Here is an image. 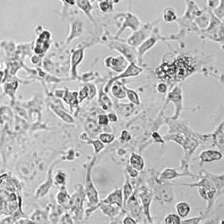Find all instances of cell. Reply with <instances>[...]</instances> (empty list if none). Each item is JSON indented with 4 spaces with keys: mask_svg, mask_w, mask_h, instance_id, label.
Here are the masks:
<instances>
[{
    "mask_svg": "<svg viewBox=\"0 0 224 224\" xmlns=\"http://www.w3.org/2000/svg\"><path fill=\"white\" fill-rule=\"evenodd\" d=\"M223 123H222L221 125L219 126V128L217 129V132L215 133V141L217 142V145L223 150Z\"/></svg>",
    "mask_w": 224,
    "mask_h": 224,
    "instance_id": "cell-28",
    "label": "cell"
},
{
    "mask_svg": "<svg viewBox=\"0 0 224 224\" xmlns=\"http://www.w3.org/2000/svg\"><path fill=\"white\" fill-rule=\"evenodd\" d=\"M88 95H89V89H88V86L85 85L78 92V102L79 103L83 102L86 98H88Z\"/></svg>",
    "mask_w": 224,
    "mask_h": 224,
    "instance_id": "cell-31",
    "label": "cell"
},
{
    "mask_svg": "<svg viewBox=\"0 0 224 224\" xmlns=\"http://www.w3.org/2000/svg\"><path fill=\"white\" fill-rule=\"evenodd\" d=\"M163 18L166 22H173L177 18V15H176L175 11L173 9H172V8H166L164 11Z\"/></svg>",
    "mask_w": 224,
    "mask_h": 224,
    "instance_id": "cell-25",
    "label": "cell"
},
{
    "mask_svg": "<svg viewBox=\"0 0 224 224\" xmlns=\"http://www.w3.org/2000/svg\"><path fill=\"white\" fill-rule=\"evenodd\" d=\"M126 172H127V175L132 177V178H137L138 176V171L136 170L135 168H133L130 165L126 166Z\"/></svg>",
    "mask_w": 224,
    "mask_h": 224,
    "instance_id": "cell-32",
    "label": "cell"
},
{
    "mask_svg": "<svg viewBox=\"0 0 224 224\" xmlns=\"http://www.w3.org/2000/svg\"><path fill=\"white\" fill-rule=\"evenodd\" d=\"M177 214L180 218H186L191 212V207L190 205L186 201H180L175 206Z\"/></svg>",
    "mask_w": 224,
    "mask_h": 224,
    "instance_id": "cell-14",
    "label": "cell"
},
{
    "mask_svg": "<svg viewBox=\"0 0 224 224\" xmlns=\"http://www.w3.org/2000/svg\"><path fill=\"white\" fill-rule=\"evenodd\" d=\"M152 138H153V140H154V142L155 143H158V144H164V140H163V138H162V137L160 136V134L158 133V132H153L152 134Z\"/></svg>",
    "mask_w": 224,
    "mask_h": 224,
    "instance_id": "cell-37",
    "label": "cell"
},
{
    "mask_svg": "<svg viewBox=\"0 0 224 224\" xmlns=\"http://www.w3.org/2000/svg\"><path fill=\"white\" fill-rule=\"evenodd\" d=\"M98 208L105 215L109 217H115L120 213L121 208L116 204H109V203H103L101 202L98 205Z\"/></svg>",
    "mask_w": 224,
    "mask_h": 224,
    "instance_id": "cell-9",
    "label": "cell"
},
{
    "mask_svg": "<svg viewBox=\"0 0 224 224\" xmlns=\"http://www.w3.org/2000/svg\"><path fill=\"white\" fill-rule=\"evenodd\" d=\"M64 95H62L63 100L65 103L70 106H76L78 104V92L77 91H69L67 89H66V91L63 93Z\"/></svg>",
    "mask_w": 224,
    "mask_h": 224,
    "instance_id": "cell-13",
    "label": "cell"
},
{
    "mask_svg": "<svg viewBox=\"0 0 224 224\" xmlns=\"http://www.w3.org/2000/svg\"><path fill=\"white\" fill-rule=\"evenodd\" d=\"M166 101L169 100V102H172L175 104V114L173 118H177L180 115V111L182 108V94L181 89L179 87L174 88V89L169 93V95L166 97Z\"/></svg>",
    "mask_w": 224,
    "mask_h": 224,
    "instance_id": "cell-4",
    "label": "cell"
},
{
    "mask_svg": "<svg viewBox=\"0 0 224 224\" xmlns=\"http://www.w3.org/2000/svg\"><path fill=\"white\" fill-rule=\"evenodd\" d=\"M185 176L182 173H179L178 172L172 168H166L160 174V179L161 180H172L176 179L178 177Z\"/></svg>",
    "mask_w": 224,
    "mask_h": 224,
    "instance_id": "cell-17",
    "label": "cell"
},
{
    "mask_svg": "<svg viewBox=\"0 0 224 224\" xmlns=\"http://www.w3.org/2000/svg\"><path fill=\"white\" fill-rule=\"evenodd\" d=\"M78 4H79L80 8L86 13V15L89 16L92 19V21H94L92 17L90 16V11L92 10V6L89 4V0H79L78 1Z\"/></svg>",
    "mask_w": 224,
    "mask_h": 224,
    "instance_id": "cell-24",
    "label": "cell"
},
{
    "mask_svg": "<svg viewBox=\"0 0 224 224\" xmlns=\"http://www.w3.org/2000/svg\"><path fill=\"white\" fill-rule=\"evenodd\" d=\"M122 192H123V204H124L127 201V200L130 198V196H132V186L129 181V178L127 174H125V180H124V184L122 187Z\"/></svg>",
    "mask_w": 224,
    "mask_h": 224,
    "instance_id": "cell-18",
    "label": "cell"
},
{
    "mask_svg": "<svg viewBox=\"0 0 224 224\" xmlns=\"http://www.w3.org/2000/svg\"><path fill=\"white\" fill-rule=\"evenodd\" d=\"M101 202L103 203H109V204H116L120 208L123 205V192L122 187L115 189L113 192L109 193L108 196L103 199Z\"/></svg>",
    "mask_w": 224,
    "mask_h": 224,
    "instance_id": "cell-6",
    "label": "cell"
},
{
    "mask_svg": "<svg viewBox=\"0 0 224 224\" xmlns=\"http://www.w3.org/2000/svg\"><path fill=\"white\" fill-rule=\"evenodd\" d=\"M54 113L57 114L58 117H60L63 121H65V122L68 123H75L74 118H73L70 115H68L67 112L63 111V110L61 109H57V108L54 109Z\"/></svg>",
    "mask_w": 224,
    "mask_h": 224,
    "instance_id": "cell-26",
    "label": "cell"
},
{
    "mask_svg": "<svg viewBox=\"0 0 224 224\" xmlns=\"http://www.w3.org/2000/svg\"><path fill=\"white\" fill-rule=\"evenodd\" d=\"M110 92L112 95L117 99H124L126 97L125 93V86L121 81H114L110 86Z\"/></svg>",
    "mask_w": 224,
    "mask_h": 224,
    "instance_id": "cell-10",
    "label": "cell"
},
{
    "mask_svg": "<svg viewBox=\"0 0 224 224\" xmlns=\"http://www.w3.org/2000/svg\"><path fill=\"white\" fill-rule=\"evenodd\" d=\"M107 117H108V119H109V122H111V123H116V122H118V118L117 114L114 113V112L109 113V114L107 115Z\"/></svg>",
    "mask_w": 224,
    "mask_h": 224,
    "instance_id": "cell-40",
    "label": "cell"
},
{
    "mask_svg": "<svg viewBox=\"0 0 224 224\" xmlns=\"http://www.w3.org/2000/svg\"><path fill=\"white\" fill-rule=\"evenodd\" d=\"M99 8L102 13H109L113 10V4L110 1H102L100 2Z\"/></svg>",
    "mask_w": 224,
    "mask_h": 224,
    "instance_id": "cell-30",
    "label": "cell"
},
{
    "mask_svg": "<svg viewBox=\"0 0 224 224\" xmlns=\"http://www.w3.org/2000/svg\"><path fill=\"white\" fill-rule=\"evenodd\" d=\"M94 160L89 165V166L88 167V170H87L86 180H85V194L89 199V202L91 203V205H96L98 203V200H99L98 193L96 191L95 186L93 184L92 179H91V171H92L93 165H94Z\"/></svg>",
    "mask_w": 224,
    "mask_h": 224,
    "instance_id": "cell-1",
    "label": "cell"
},
{
    "mask_svg": "<svg viewBox=\"0 0 224 224\" xmlns=\"http://www.w3.org/2000/svg\"><path fill=\"white\" fill-rule=\"evenodd\" d=\"M0 67H1V64H0Z\"/></svg>",
    "mask_w": 224,
    "mask_h": 224,
    "instance_id": "cell-44",
    "label": "cell"
},
{
    "mask_svg": "<svg viewBox=\"0 0 224 224\" xmlns=\"http://www.w3.org/2000/svg\"><path fill=\"white\" fill-rule=\"evenodd\" d=\"M57 201L59 204H61L62 206L67 204L69 201V195L67 192L65 186H61V190L59 191V193L57 194Z\"/></svg>",
    "mask_w": 224,
    "mask_h": 224,
    "instance_id": "cell-20",
    "label": "cell"
},
{
    "mask_svg": "<svg viewBox=\"0 0 224 224\" xmlns=\"http://www.w3.org/2000/svg\"><path fill=\"white\" fill-rule=\"evenodd\" d=\"M143 72V69L141 67H138L134 62H132L130 64V66H127V67L125 68L124 72L121 75H119L118 76H115L113 78L109 81V82L107 83V85L104 88V92L107 93L109 92L110 86L112 85V83L116 81H118L119 79H123V78H129V77H134V76H138V75H140Z\"/></svg>",
    "mask_w": 224,
    "mask_h": 224,
    "instance_id": "cell-2",
    "label": "cell"
},
{
    "mask_svg": "<svg viewBox=\"0 0 224 224\" xmlns=\"http://www.w3.org/2000/svg\"><path fill=\"white\" fill-rule=\"evenodd\" d=\"M120 138L123 140V141H130L131 138H132V136L130 134V132L126 130L123 131L121 132V135H120Z\"/></svg>",
    "mask_w": 224,
    "mask_h": 224,
    "instance_id": "cell-38",
    "label": "cell"
},
{
    "mask_svg": "<svg viewBox=\"0 0 224 224\" xmlns=\"http://www.w3.org/2000/svg\"><path fill=\"white\" fill-rule=\"evenodd\" d=\"M104 65L114 72L122 73L128 66V61L123 55H119L118 57L108 56L104 59Z\"/></svg>",
    "mask_w": 224,
    "mask_h": 224,
    "instance_id": "cell-3",
    "label": "cell"
},
{
    "mask_svg": "<svg viewBox=\"0 0 224 224\" xmlns=\"http://www.w3.org/2000/svg\"><path fill=\"white\" fill-rule=\"evenodd\" d=\"M99 103L101 107L104 109V110H109L112 108V102L109 99V97L106 95V93L101 89L99 91Z\"/></svg>",
    "mask_w": 224,
    "mask_h": 224,
    "instance_id": "cell-15",
    "label": "cell"
},
{
    "mask_svg": "<svg viewBox=\"0 0 224 224\" xmlns=\"http://www.w3.org/2000/svg\"><path fill=\"white\" fill-rule=\"evenodd\" d=\"M115 135L111 133H101L99 135V140L103 142L104 145L111 144L115 140Z\"/></svg>",
    "mask_w": 224,
    "mask_h": 224,
    "instance_id": "cell-29",
    "label": "cell"
},
{
    "mask_svg": "<svg viewBox=\"0 0 224 224\" xmlns=\"http://www.w3.org/2000/svg\"><path fill=\"white\" fill-rule=\"evenodd\" d=\"M202 217L199 216V217H193L190 219H186V220H181L182 223H191V224H198L201 222Z\"/></svg>",
    "mask_w": 224,
    "mask_h": 224,
    "instance_id": "cell-34",
    "label": "cell"
},
{
    "mask_svg": "<svg viewBox=\"0 0 224 224\" xmlns=\"http://www.w3.org/2000/svg\"><path fill=\"white\" fill-rule=\"evenodd\" d=\"M129 165L138 172L142 171L145 168V160L141 155L133 152L129 158Z\"/></svg>",
    "mask_w": 224,
    "mask_h": 224,
    "instance_id": "cell-11",
    "label": "cell"
},
{
    "mask_svg": "<svg viewBox=\"0 0 224 224\" xmlns=\"http://www.w3.org/2000/svg\"><path fill=\"white\" fill-rule=\"evenodd\" d=\"M126 22L123 25V27L121 28V30L119 31L118 33H117V35H118L120 34L126 27H132V29L133 31H136V30H138V20L135 18V17H133L132 15H128V18H126V20H125Z\"/></svg>",
    "mask_w": 224,
    "mask_h": 224,
    "instance_id": "cell-16",
    "label": "cell"
},
{
    "mask_svg": "<svg viewBox=\"0 0 224 224\" xmlns=\"http://www.w3.org/2000/svg\"><path fill=\"white\" fill-rule=\"evenodd\" d=\"M125 93H126V96L130 100V102H132V103L135 105H140V98L138 96V94L135 90L125 87Z\"/></svg>",
    "mask_w": 224,
    "mask_h": 224,
    "instance_id": "cell-21",
    "label": "cell"
},
{
    "mask_svg": "<svg viewBox=\"0 0 224 224\" xmlns=\"http://www.w3.org/2000/svg\"><path fill=\"white\" fill-rule=\"evenodd\" d=\"M98 123L102 126L108 125L109 124V119L105 114H100L98 116Z\"/></svg>",
    "mask_w": 224,
    "mask_h": 224,
    "instance_id": "cell-35",
    "label": "cell"
},
{
    "mask_svg": "<svg viewBox=\"0 0 224 224\" xmlns=\"http://www.w3.org/2000/svg\"><path fill=\"white\" fill-rule=\"evenodd\" d=\"M100 2H102V1H110V2H112V0H99Z\"/></svg>",
    "mask_w": 224,
    "mask_h": 224,
    "instance_id": "cell-43",
    "label": "cell"
},
{
    "mask_svg": "<svg viewBox=\"0 0 224 224\" xmlns=\"http://www.w3.org/2000/svg\"><path fill=\"white\" fill-rule=\"evenodd\" d=\"M156 89H157V91H158V93H160V94H165V93L167 92L168 87H167V85H166V83L160 82V83H158V85H157Z\"/></svg>",
    "mask_w": 224,
    "mask_h": 224,
    "instance_id": "cell-36",
    "label": "cell"
},
{
    "mask_svg": "<svg viewBox=\"0 0 224 224\" xmlns=\"http://www.w3.org/2000/svg\"><path fill=\"white\" fill-rule=\"evenodd\" d=\"M54 182L60 186H66L67 173L63 170H58L54 174Z\"/></svg>",
    "mask_w": 224,
    "mask_h": 224,
    "instance_id": "cell-22",
    "label": "cell"
},
{
    "mask_svg": "<svg viewBox=\"0 0 224 224\" xmlns=\"http://www.w3.org/2000/svg\"><path fill=\"white\" fill-rule=\"evenodd\" d=\"M115 48H118V49H116V50H118L121 53L123 54V57L127 60V61H130L132 62H134L135 61V59H136V54L133 53L132 51V49L130 47H127L126 46L124 45H121L120 47H116Z\"/></svg>",
    "mask_w": 224,
    "mask_h": 224,
    "instance_id": "cell-19",
    "label": "cell"
},
{
    "mask_svg": "<svg viewBox=\"0 0 224 224\" xmlns=\"http://www.w3.org/2000/svg\"><path fill=\"white\" fill-rule=\"evenodd\" d=\"M51 35H50V33L47 32V31H45L43 32L41 34H40V38L37 40V43H36V47H35V52L37 53H44L49 47L50 44H49V39H50Z\"/></svg>",
    "mask_w": 224,
    "mask_h": 224,
    "instance_id": "cell-7",
    "label": "cell"
},
{
    "mask_svg": "<svg viewBox=\"0 0 224 224\" xmlns=\"http://www.w3.org/2000/svg\"><path fill=\"white\" fill-rule=\"evenodd\" d=\"M223 158V152L217 150H205L199 155V158L202 163H210L221 160Z\"/></svg>",
    "mask_w": 224,
    "mask_h": 224,
    "instance_id": "cell-5",
    "label": "cell"
},
{
    "mask_svg": "<svg viewBox=\"0 0 224 224\" xmlns=\"http://www.w3.org/2000/svg\"><path fill=\"white\" fill-rule=\"evenodd\" d=\"M3 78H4V72H3V71H0V83L2 82Z\"/></svg>",
    "mask_w": 224,
    "mask_h": 224,
    "instance_id": "cell-42",
    "label": "cell"
},
{
    "mask_svg": "<svg viewBox=\"0 0 224 224\" xmlns=\"http://www.w3.org/2000/svg\"><path fill=\"white\" fill-rule=\"evenodd\" d=\"M84 57V51L83 49H79L73 53L71 58V75L72 77L76 78L77 75V67L79 64L81 62Z\"/></svg>",
    "mask_w": 224,
    "mask_h": 224,
    "instance_id": "cell-8",
    "label": "cell"
},
{
    "mask_svg": "<svg viewBox=\"0 0 224 224\" xmlns=\"http://www.w3.org/2000/svg\"><path fill=\"white\" fill-rule=\"evenodd\" d=\"M64 1L66 2L67 4H69V5H74L76 3V0H64Z\"/></svg>",
    "mask_w": 224,
    "mask_h": 224,
    "instance_id": "cell-41",
    "label": "cell"
},
{
    "mask_svg": "<svg viewBox=\"0 0 224 224\" xmlns=\"http://www.w3.org/2000/svg\"><path fill=\"white\" fill-rule=\"evenodd\" d=\"M139 197L141 199V201L143 203V207H144V210H145V214L147 216V218L149 219V222L152 223L151 220V215H150V206H151V201H152V194L150 193H148L147 191H144L139 194Z\"/></svg>",
    "mask_w": 224,
    "mask_h": 224,
    "instance_id": "cell-12",
    "label": "cell"
},
{
    "mask_svg": "<svg viewBox=\"0 0 224 224\" xmlns=\"http://www.w3.org/2000/svg\"><path fill=\"white\" fill-rule=\"evenodd\" d=\"M164 223L166 224H180L181 223V218L177 214H168L165 217Z\"/></svg>",
    "mask_w": 224,
    "mask_h": 224,
    "instance_id": "cell-27",
    "label": "cell"
},
{
    "mask_svg": "<svg viewBox=\"0 0 224 224\" xmlns=\"http://www.w3.org/2000/svg\"><path fill=\"white\" fill-rule=\"evenodd\" d=\"M84 140L87 141L89 144L93 145L94 151H95V154H98L102 150L104 149V144L103 142H101L100 140H98V139L92 140V139H89V138H84Z\"/></svg>",
    "mask_w": 224,
    "mask_h": 224,
    "instance_id": "cell-23",
    "label": "cell"
},
{
    "mask_svg": "<svg viewBox=\"0 0 224 224\" xmlns=\"http://www.w3.org/2000/svg\"><path fill=\"white\" fill-rule=\"evenodd\" d=\"M122 223L123 224H137L138 222H137L133 217H132V216H130V215H125V216L123 217Z\"/></svg>",
    "mask_w": 224,
    "mask_h": 224,
    "instance_id": "cell-39",
    "label": "cell"
},
{
    "mask_svg": "<svg viewBox=\"0 0 224 224\" xmlns=\"http://www.w3.org/2000/svg\"><path fill=\"white\" fill-rule=\"evenodd\" d=\"M88 89H89V95H88V98L90 100V99H93L95 95L97 94V90H96V88L94 84H88Z\"/></svg>",
    "mask_w": 224,
    "mask_h": 224,
    "instance_id": "cell-33",
    "label": "cell"
}]
</instances>
